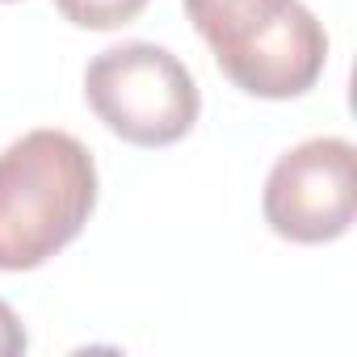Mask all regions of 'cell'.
<instances>
[{"label":"cell","mask_w":357,"mask_h":357,"mask_svg":"<svg viewBox=\"0 0 357 357\" xmlns=\"http://www.w3.org/2000/svg\"><path fill=\"white\" fill-rule=\"evenodd\" d=\"M185 13L248 97L290 101L324 76L328 34L303 0H185Z\"/></svg>","instance_id":"cell-2"},{"label":"cell","mask_w":357,"mask_h":357,"mask_svg":"<svg viewBox=\"0 0 357 357\" xmlns=\"http://www.w3.org/2000/svg\"><path fill=\"white\" fill-rule=\"evenodd\" d=\"M84 101L122 143L135 147L181 143L202 114L198 80L155 43H118L101 51L84 72Z\"/></svg>","instance_id":"cell-3"},{"label":"cell","mask_w":357,"mask_h":357,"mask_svg":"<svg viewBox=\"0 0 357 357\" xmlns=\"http://www.w3.org/2000/svg\"><path fill=\"white\" fill-rule=\"evenodd\" d=\"M5 5H9V0H5Z\"/></svg>","instance_id":"cell-7"},{"label":"cell","mask_w":357,"mask_h":357,"mask_svg":"<svg viewBox=\"0 0 357 357\" xmlns=\"http://www.w3.org/2000/svg\"><path fill=\"white\" fill-rule=\"evenodd\" d=\"M353 143L336 135H315L278 155L265 176L261 211L273 236L290 244H332L353 227L357 185H353Z\"/></svg>","instance_id":"cell-4"},{"label":"cell","mask_w":357,"mask_h":357,"mask_svg":"<svg viewBox=\"0 0 357 357\" xmlns=\"http://www.w3.org/2000/svg\"><path fill=\"white\" fill-rule=\"evenodd\" d=\"M147 5L151 0H55V9L63 13V22H72L80 30H122Z\"/></svg>","instance_id":"cell-5"},{"label":"cell","mask_w":357,"mask_h":357,"mask_svg":"<svg viewBox=\"0 0 357 357\" xmlns=\"http://www.w3.org/2000/svg\"><path fill=\"white\" fill-rule=\"evenodd\" d=\"M97 206L93 151L68 130H30L0 151V273L63 252Z\"/></svg>","instance_id":"cell-1"},{"label":"cell","mask_w":357,"mask_h":357,"mask_svg":"<svg viewBox=\"0 0 357 357\" xmlns=\"http://www.w3.org/2000/svg\"><path fill=\"white\" fill-rule=\"evenodd\" d=\"M26 328H22V319H17V311L0 298V357H17V353H26Z\"/></svg>","instance_id":"cell-6"}]
</instances>
